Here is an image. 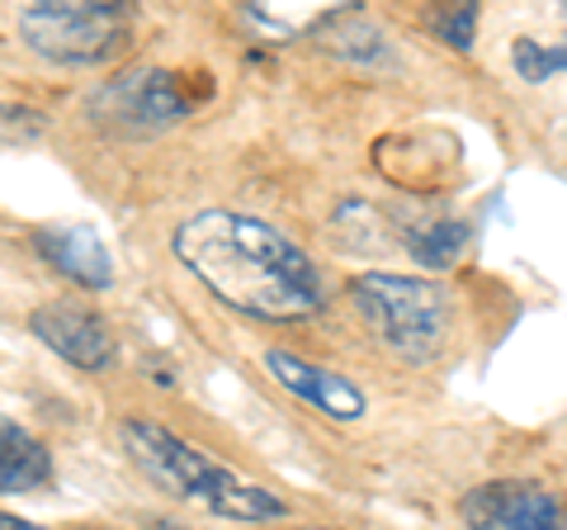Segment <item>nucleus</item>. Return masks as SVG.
<instances>
[{
  "instance_id": "f257e3e1",
  "label": "nucleus",
  "mask_w": 567,
  "mask_h": 530,
  "mask_svg": "<svg viewBox=\"0 0 567 530\" xmlns=\"http://www.w3.org/2000/svg\"><path fill=\"white\" fill-rule=\"evenodd\" d=\"M175 261L227 308L265 323H303L322 308V275L279 227L208 208L175 227Z\"/></svg>"
},
{
  "instance_id": "f03ea898",
  "label": "nucleus",
  "mask_w": 567,
  "mask_h": 530,
  "mask_svg": "<svg viewBox=\"0 0 567 530\" xmlns=\"http://www.w3.org/2000/svg\"><path fill=\"white\" fill-rule=\"evenodd\" d=\"M118 440H123V450H128V459L156 488L171 492V498L208 507L213 517L256 526V521H279L284 511H289V502L275 498L270 488L246 483L241 473L218 465V459L204 455V450H194L189 440L166 431L162 421H152V417H128L118 427Z\"/></svg>"
},
{
  "instance_id": "7ed1b4c3",
  "label": "nucleus",
  "mask_w": 567,
  "mask_h": 530,
  "mask_svg": "<svg viewBox=\"0 0 567 530\" xmlns=\"http://www.w3.org/2000/svg\"><path fill=\"white\" fill-rule=\"evenodd\" d=\"M350 298L360 308V323L369 327V337L402 365H431L450 342L454 294L440 279L364 271L350 285Z\"/></svg>"
},
{
  "instance_id": "20e7f679",
  "label": "nucleus",
  "mask_w": 567,
  "mask_h": 530,
  "mask_svg": "<svg viewBox=\"0 0 567 530\" xmlns=\"http://www.w3.org/2000/svg\"><path fill=\"white\" fill-rule=\"evenodd\" d=\"M128 10L118 0H39L20 10V39L48 62L95 67L128 43Z\"/></svg>"
},
{
  "instance_id": "39448f33",
  "label": "nucleus",
  "mask_w": 567,
  "mask_h": 530,
  "mask_svg": "<svg viewBox=\"0 0 567 530\" xmlns=\"http://www.w3.org/2000/svg\"><path fill=\"white\" fill-rule=\"evenodd\" d=\"M189 95L181 77L162 72V67H142V72L114 77L104 91L91 100V114L100 123H114L123 133H162L171 123L189 114Z\"/></svg>"
},
{
  "instance_id": "423d86ee",
  "label": "nucleus",
  "mask_w": 567,
  "mask_h": 530,
  "mask_svg": "<svg viewBox=\"0 0 567 530\" xmlns=\"http://www.w3.org/2000/svg\"><path fill=\"white\" fill-rule=\"evenodd\" d=\"M468 530H563L554 492L535 479H492L464 498Z\"/></svg>"
},
{
  "instance_id": "0eeeda50",
  "label": "nucleus",
  "mask_w": 567,
  "mask_h": 530,
  "mask_svg": "<svg viewBox=\"0 0 567 530\" xmlns=\"http://www.w3.org/2000/svg\"><path fill=\"white\" fill-rule=\"evenodd\" d=\"M29 332L39 337L52 356H62L76 369H104L114 365V337L104 327V317L91 313L85 304H71V298H58V304L33 308Z\"/></svg>"
},
{
  "instance_id": "6e6552de",
  "label": "nucleus",
  "mask_w": 567,
  "mask_h": 530,
  "mask_svg": "<svg viewBox=\"0 0 567 530\" xmlns=\"http://www.w3.org/2000/svg\"><path fill=\"white\" fill-rule=\"evenodd\" d=\"M265 369L289 388L293 398H303L308 408L327 412L331 421H360L364 417V394L360 384H350L346 375H336V369H322V365H308L303 356H293V350H265Z\"/></svg>"
},
{
  "instance_id": "1a4fd4ad",
  "label": "nucleus",
  "mask_w": 567,
  "mask_h": 530,
  "mask_svg": "<svg viewBox=\"0 0 567 530\" xmlns=\"http://www.w3.org/2000/svg\"><path fill=\"white\" fill-rule=\"evenodd\" d=\"M33 246H39V256L52 271H62L66 279H76L85 289L114 285V256H110V246L100 242L95 227H81V223L43 227V233H33Z\"/></svg>"
},
{
  "instance_id": "9d476101",
  "label": "nucleus",
  "mask_w": 567,
  "mask_h": 530,
  "mask_svg": "<svg viewBox=\"0 0 567 530\" xmlns=\"http://www.w3.org/2000/svg\"><path fill=\"white\" fill-rule=\"evenodd\" d=\"M52 479V455L39 436H29L20 421H6L0 427V488L6 498L29 488H43Z\"/></svg>"
},
{
  "instance_id": "9b49d317",
  "label": "nucleus",
  "mask_w": 567,
  "mask_h": 530,
  "mask_svg": "<svg viewBox=\"0 0 567 530\" xmlns=\"http://www.w3.org/2000/svg\"><path fill=\"white\" fill-rule=\"evenodd\" d=\"M464 246H468V223H458V218L431 223V227H421V233H406V252H412L416 265H425V271H450Z\"/></svg>"
},
{
  "instance_id": "f8f14e48",
  "label": "nucleus",
  "mask_w": 567,
  "mask_h": 530,
  "mask_svg": "<svg viewBox=\"0 0 567 530\" xmlns=\"http://www.w3.org/2000/svg\"><path fill=\"white\" fill-rule=\"evenodd\" d=\"M327 48L341 52V58H350V62H379V58H388L383 33L369 20H360V14H336V20L327 24Z\"/></svg>"
},
{
  "instance_id": "ddd939ff",
  "label": "nucleus",
  "mask_w": 567,
  "mask_h": 530,
  "mask_svg": "<svg viewBox=\"0 0 567 530\" xmlns=\"http://www.w3.org/2000/svg\"><path fill=\"white\" fill-rule=\"evenodd\" d=\"M516 72H520V81H529V85H539V81H548V77L567 72V43H563V48H544V43H535V39H516Z\"/></svg>"
},
{
  "instance_id": "4468645a",
  "label": "nucleus",
  "mask_w": 567,
  "mask_h": 530,
  "mask_svg": "<svg viewBox=\"0 0 567 530\" xmlns=\"http://www.w3.org/2000/svg\"><path fill=\"white\" fill-rule=\"evenodd\" d=\"M435 33L445 39L450 48L458 52H468L473 48V33H477V6H445V10H435Z\"/></svg>"
},
{
  "instance_id": "2eb2a0df",
  "label": "nucleus",
  "mask_w": 567,
  "mask_h": 530,
  "mask_svg": "<svg viewBox=\"0 0 567 530\" xmlns=\"http://www.w3.org/2000/svg\"><path fill=\"white\" fill-rule=\"evenodd\" d=\"M0 530H39L33 521H20V517H0Z\"/></svg>"
}]
</instances>
